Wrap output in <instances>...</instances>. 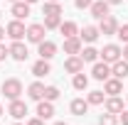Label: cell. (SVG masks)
I'll list each match as a JSON object with an SVG mask.
<instances>
[{
	"label": "cell",
	"instance_id": "cell-15",
	"mask_svg": "<svg viewBox=\"0 0 128 125\" xmlns=\"http://www.w3.org/2000/svg\"><path fill=\"white\" fill-rule=\"evenodd\" d=\"M12 15H15V20H25L30 15V2H25V0L12 2Z\"/></svg>",
	"mask_w": 128,
	"mask_h": 125
},
{
	"label": "cell",
	"instance_id": "cell-31",
	"mask_svg": "<svg viewBox=\"0 0 128 125\" xmlns=\"http://www.w3.org/2000/svg\"><path fill=\"white\" fill-rule=\"evenodd\" d=\"M91 2H94V0H74V5H76L79 10H89V7H91Z\"/></svg>",
	"mask_w": 128,
	"mask_h": 125
},
{
	"label": "cell",
	"instance_id": "cell-10",
	"mask_svg": "<svg viewBox=\"0 0 128 125\" xmlns=\"http://www.w3.org/2000/svg\"><path fill=\"white\" fill-rule=\"evenodd\" d=\"M27 54H30V52H27V47H25L20 39L10 44V57H12L15 62H25V59H27Z\"/></svg>",
	"mask_w": 128,
	"mask_h": 125
},
{
	"label": "cell",
	"instance_id": "cell-5",
	"mask_svg": "<svg viewBox=\"0 0 128 125\" xmlns=\"http://www.w3.org/2000/svg\"><path fill=\"white\" fill-rule=\"evenodd\" d=\"M5 32H8V37H10L12 42H17V39H22V37L27 34V30H25V25H22L20 20H12V22L8 25V30H5Z\"/></svg>",
	"mask_w": 128,
	"mask_h": 125
},
{
	"label": "cell",
	"instance_id": "cell-6",
	"mask_svg": "<svg viewBox=\"0 0 128 125\" xmlns=\"http://www.w3.org/2000/svg\"><path fill=\"white\" fill-rule=\"evenodd\" d=\"M108 2L106 0H94L91 2V7H89V12H91V17H96V20H104V17L108 15Z\"/></svg>",
	"mask_w": 128,
	"mask_h": 125
},
{
	"label": "cell",
	"instance_id": "cell-44",
	"mask_svg": "<svg viewBox=\"0 0 128 125\" xmlns=\"http://www.w3.org/2000/svg\"><path fill=\"white\" fill-rule=\"evenodd\" d=\"M0 15H2V12H0Z\"/></svg>",
	"mask_w": 128,
	"mask_h": 125
},
{
	"label": "cell",
	"instance_id": "cell-24",
	"mask_svg": "<svg viewBox=\"0 0 128 125\" xmlns=\"http://www.w3.org/2000/svg\"><path fill=\"white\" fill-rule=\"evenodd\" d=\"M59 25H62L59 15H44V27L47 30H59Z\"/></svg>",
	"mask_w": 128,
	"mask_h": 125
},
{
	"label": "cell",
	"instance_id": "cell-27",
	"mask_svg": "<svg viewBox=\"0 0 128 125\" xmlns=\"http://www.w3.org/2000/svg\"><path fill=\"white\" fill-rule=\"evenodd\" d=\"M57 98H59V88L57 86H44V101H52L54 103Z\"/></svg>",
	"mask_w": 128,
	"mask_h": 125
},
{
	"label": "cell",
	"instance_id": "cell-36",
	"mask_svg": "<svg viewBox=\"0 0 128 125\" xmlns=\"http://www.w3.org/2000/svg\"><path fill=\"white\" fill-rule=\"evenodd\" d=\"M108 5H118V2H123V0H106Z\"/></svg>",
	"mask_w": 128,
	"mask_h": 125
},
{
	"label": "cell",
	"instance_id": "cell-29",
	"mask_svg": "<svg viewBox=\"0 0 128 125\" xmlns=\"http://www.w3.org/2000/svg\"><path fill=\"white\" fill-rule=\"evenodd\" d=\"M98 125H118V118H116L113 113H104V115L98 118Z\"/></svg>",
	"mask_w": 128,
	"mask_h": 125
},
{
	"label": "cell",
	"instance_id": "cell-33",
	"mask_svg": "<svg viewBox=\"0 0 128 125\" xmlns=\"http://www.w3.org/2000/svg\"><path fill=\"white\" fill-rule=\"evenodd\" d=\"M8 54H10V47H5V44L0 42V62H2V59H5Z\"/></svg>",
	"mask_w": 128,
	"mask_h": 125
},
{
	"label": "cell",
	"instance_id": "cell-43",
	"mask_svg": "<svg viewBox=\"0 0 128 125\" xmlns=\"http://www.w3.org/2000/svg\"><path fill=\"white\" fill-rule=\"evenodd\" d=\"M10 2H17V0H10Z\"/></svg>",
	"mask_w": 128,
	"mask_h": 125
},
{
	"label": "cell",
	"instance_id": "cell-38",
	"mask_svg": "<svg viewBox=\"0 0 128 125\" xmlns=\"http://www.w3.org/2000/svg\"><path fill=\"white\" fill-rule=\"evenodd\" d=\"M25 2H30V5H34V2H40V0H25Z\"/></svg>",
	"mask_w": 128,
	"mask_h": 125
},
{
	"label": "cell",
	"instance_id": "cell-30",
	"mask_svg": "<svg viewBox=\"0 0 128 125\" xmlns=\"http://www.w3.org/2000/svg\"><path fill=\"white\" fill-rule=\"evenodd\" d=\"M116 34H118V39H121L123 44H128V25H118V32H116Z\"/></svg>",
	"mask_w": 128,
	"mask_h": 125
},
{
	"label": "cell",
	"instance_id": "cell-18",
	"mask_svg": "<svg viewBox=\"0 0 128 125\" xmlns=\"http://www.w3.org/2000/svg\"><path fill=\"white\" fill-rule=\"evenodd\" d=\"M123 110V101L118 98V96H111V98H106V113H113V115H118Z\"/></svg>",
	"mask_w": 128,
	"mask_h": 125
},
{
	"label": "cell",
	"instance_id": "cell-28",
	"mask_svg": "<svg viewBox=\"0 0 128 125\" xmlns=\"http://www.w3.org/2000/svg\"><path fill=\"white\" fill-rule=\"evenodd\" d=\"M86 101H89V106H101L104 103V91H91Z\"/></svg>",
	"mask_w": 128,
	"mask_h": 125
},
{
	"label": "cell",
	"instance_id": "cell-25",
	"mask_svg": "<svg viewBox=\"0 0 128 125\" xmlns=\"http://www.w3.org/2000/svg\"><path fill=\"white\" fill-rule=\"evenodd\" d=\"M98 54H101V52H96L94 47H86L84 52H79V57L84 59V62H96V59H98Z\"/></svg>",
	"mask_w": 128,
	"mask_h": 125
},
{
	"label": "cell",
	"instance_id": "cell-41",
	"mask_svg": "<svg viewBox=\"0 0 128 125\" xmlns=\"http://www.w3.org/2000/svg\"><path fill=\"white\" fill-rule=\"evenodd\" d=\"M0 115H2V106H0Z\"/></svg>",
	"mask_w": 128,
	"mask_h": 125
},
{
	"label": "cell",
	"instance_id": "cell-40",
	"mask_svg": "<svg viewBox=\"0 0 128 125\" xmlns=\"http://www.w3.org/2000/svg\"><path fill=\"white\" fill-rule=\"evenodd\" d=\"M49 2H59V0H49Z\"/></svg>",
	"mask_w": 128,
	"mask_h": 125
},
{
	"label": "cell",
	"instance_id": "cell-32",
	"mask_svg": "<svg viewBox=\"0 0 128 125\" xmlns=\"http://www.w3.org/2000/svg\"><path fill=\"white\" fill-rule=\"evenodd\" d=\"M118 123H121V125H128V110H121V113H118Z\"/></svg>",
	"mask_w": 128,
	"mask_h": 125
},
{
	"label": "cell",
	"instance_id": "cell-34",
	"mask_svg": "<svg viewBox=\"0 0 128 125\" xmlns=\"http://www.w3.org/2000/svg\"><path fill=\"white\" fill-rule=\"evenodd\" d=\"M27 125H44V120H42V118H32Z\"/></svg>",
	"mask_w": 128,
	"mask_h": 125
},
{
	"label": "cell",
	"instance_id": "cell-21",
	"mask_svg": "<svg viewBox=\"0 0 128 125\" xmlns=\"http://www.w3.org/2000/svg\"><path fill=\"white\" fill-rule=\"evenodd\" d=\"M27 93H30V98H32V101H42V98H44V83H40V81L30 83Z\"/></svg>",
	"mask_w": 128,
	"mask_h": 125
},
{
	"label": "cell",
	"instance_id": "cell-17",
	"mask_svg": "<svg viewBox=\"0 0 128 125\" xmlns=\"http://www.w3.org/2000/svg\"><path fill=\"white\" fill-rule=\"evenodd\" d=\"M98 34H101V32H98V27H94V25H89V27H84V30L79 32L81 42H89V44H91V42H96V39H98Z\"/></svg>",
	"mask_w": 128,
	"mask_h": 125
},
{
	"label": "cell",
	"instance_id": "cell-3",
	"mask_svg": "<svg viewBox=\"0 0 128 125\" xmlns=\"http://www.w3.org/2000/svg\"><path fill=\"white\" fill-rule=\"evenodd\" d=\"M44 32H47L44 25H30L25 37H27V42H32V44H40V42L44 39Z\"/></svg>",
	"mask_w": 128,
	"mask_h": 125
},
{
	"label": "cell",
	"instance_id": "cell-2",
	"mask_svg": "<svg viewBox=\"0 0 128 125\" xmlns=\"http://www.w3.org/2000/svg\"><path fill=\"white\" fill-rule=\"evenodd\" d=\"M101 57H104L106 64H113V62H118V59L123 57V49L118 47V44H106L104 52H101Z\"/></svg>",
	"mask_w": 128,
	"mask_h": 125
},
{
	"label": "cell",
	"instance_id": "cell-7",
	"mask_svg": "<svg viewBox=\"0 0 128 125\" xmlns=\"http://www.w3.org/2000/svg\"><path fill=\"white\" fill-rule=\"evenodd\" d=\"M101 25H98V32L101 34H116L118 32V22H116V17L113 15H106L104 20H98Z\"/></svg>",
	"mask_w": 128,
	"mask_h": 125
},
{
	"label": "cell",
	"instance_id": "cell-26",
	"mask_svg": "<svg viewBox=\"0 0 128 125\" xmlns=\"http://www.w3.org/2000/svg\"><path fill=\"white\" fill-rule=\"evenodd\" d=\"M44 15H62V5L59 2H44Z\"/></svg>",
	"mask_w": 128,
	"mask_h": 125
},
{
	"label": "cell",
	"instance_id": "cell-20",
	"mask_svg": "<svg viewBox=\"0 0 128 125\" xmlns=\"http://www.w3.org/2000/svg\"><path fill=\"white\" fill-rule=\"evenodd\" d=\"M49 71H52V66H49L47 59H40V62L32 64V74H34V76H47Z\"/></svg>",
	"mask_w": 128,
	"mask_h": 125
},
{
	"label": "cell",
	"instance_id": "cell-39",
	"mask_svg": "<svg viewBox=\"0 0 128 125\" xmlns=\"http://www.w3.org/2000/svg\"><path fill=\"white\" fill-rule=\"evenodd\" d=\"M54 125H66V123H62V120H59V123H54Z\"/></svg>",
	"mask_w": 128,
	"mask_h": 125
},
{
	"label": "cell",
	"instance_id": "cell-9",
	"mask_svg": "<svg viewBox=\"0 0 128 125\" xmlns=\"http://www.w3.org/2000/svg\"><path fill=\"white\" fill-rule=\"evenodd\" d=\"M64 69H66L69 74H79V71H84V59H81L79 54H72V57L64 62Z\"/></svg>",
	"mask_w": 128,
	"mask_h": 125
},
{
	"label": "cell",
	"instance_id": "cell-16",
	"mask_svg": "<svg viewBox=\"0 0 128 125\" xmlns=\"http://www.w3.org/2000/svg\"><path fill=\"white\" fill-rule=\"evenodd\" d=\"M64 52L72 57V54H79L81 52V37H66L64 39Z\"/></svg>",
	"mask_w": 128,
	"mask_h": 125
},
{
	"label": "cell",
	"instance_id": "cell-42",
	"mask_svg": "<svg viewBox=\"0 0 128 125\" xmlns=\"http://www.w3.org/2000/svg\"><path fill=\"white\" fill-rule=\"evenodd\" d=\"M12 125H22V123H12Z\"/></svg>",
	"mask_w": 128,
	"mask_h": 125
},
{
	"label": "cell",
	"instance_id": "cell-8",
	"mask_svg": "<svg viewBox=\"0 0 128 125\" xmlns=\"http://www.w3.org/2000/svg\"><path fill=\"white\" fill-rule=\"evenodd\" d=\"M123 91V83H121V78H116V76H108L106 81H104V93H108V96H118Z\"/></svg>",
	"mask_w": 128,
	"mask_h": 125
},
{
	"label": "cell",
	"instance_id": "cell-19",
	"mask_svg": "<svg viewBox=\"0 0 128 125\" xmlns=\"http://www.w3.org/2000/svg\"><path fill=\"white\" fill-rule=\"evenodd\" d=\"M69 110H72V115H84V113L89 110V101H84V98H74L72 106H69Z\"/></svg>",
	"mask_w": 128,
	"mask_h": 125
},
{
	"label": "cell",
	"instance_id": "cell-23",
	"mask_svg": "<svg viewBox=\"0 0 128 125\" xmlns=\"http://www.w3.org/2000/svg\"><path fill=\"white\" fill-rule=\"evenodd\" d=\"M72 83H74L76 91H84V88L89 86V76H84V71H79V74H74V81H72Z\"/></svg>",
	"mask_w": 128,
	"mask_h": 125
},
{
	"label": "cell",
	"instance_id": "cell-4",
	"mask_svg": "<svg viewBox=\"0 0 128 125\" xmlns=\"http://www.w3.org/2000/svg\"><path fill=\"white\" fill-rule=\"evenodd\" d=\"M91 76H94L96 81H106V78L111 76V64H106V62H94Z\"/></svg>",
	"mask_w": 128,
	"mask_h": 125
},
{
	"label": "cell",
	"instance_id": "cell-13",
	"mask_svg": "<svg viewBox=\"0 0 128 125\" xmlns=\"http://www.w3.org/2000/svg\"><path fill=\"white\" fill-rule=\"evenodd\" d=\"M8 113L12 115V118H25V113H27V103L25 101H20V98H15V101H10V108H8Z\"/></svg>",
	"mask_w": 128,
	"mask_h": 125
},
{
	"label": "cell",
	"instance_id": "cell-35",
	"mask_svg": "<svg viewBox=\"0 0 128 125\" xmlns=\"http://www.w3.org/2000/svg\"><path fill=\"white\" fill-rule=\"evenodd\" d=\"M123 59H126V62H128V44H126V47H123Z\"/></svg>",
	"mask_w": 128,
	"mask_h": 125
},
{
	"label": "cell",
	"instance_id": "cell-37",
	"mask_svg": "<svg viewBox=\"0 0 128 125\" xmlns=\"http://www.w3.org/2000/svg\"><path fill=\"white\" fill-rule=\"evenodd\" d=\"M2 37H5V30H2V27H0V42H2Z\"/></svg>",
	"mask_w": 128,
	"mask_h": 125
},
{
	"label": "cell",
	"instance_id": "cell-14",
	"mask_svg": "<svg viewBox=\"0 0 128 125\" xmlns=\"http://www.w3.org/2000/svg\"><path fill=\"white\" fill-rule=\"evenodd\" d=\"M111 74H113L116 78H121V81H123V78L128 76V62H126V59L113 62V64H111Z\"/></svg>",
	"mask_w": 128,
	"mask_h": 125
},
{
	"label": "cell",
	"instance_id": "cell-11",
	"mask_svg": "<svg viewBox=\"0 0 128 125\" xmlns=\"http://www.w3.org/2000/svg\"><path fill=\"white\" fill-rule=\"evenodd\" d=\"M54 115V106H52V101H37V118H42V120H49Z\"/></svg>",
	"mask_w": 128,
	"mask_h": 125
},
{
	"label": "cell",
	"instance_id": "cell-22",
	"mask_svg": "<svg viewBox=\"0 0 128 125\" xmlns=\"http://www.w3.org/2000/svg\"><path fill=\"white\" fill-rule=\"evenodd\" d=\"M59 32H62L64 39H66V37H76L79 34V27H76V22H62L59 25Z\"/></svg>",
	"mask_w": 128,
	"mask_h": 125
},
{
	"label": "cell",
	"instance_id": "cell-1",
	"mask_svg": "<svg viewBox=\"0 0 128 125\" xmlns=\"http://www.w3.org/2000/svg\"><path fill=\"white\" fill-rule=\"evenodd\" d=\"M0 91L5 93V98L15 101V98H20V93H22V81H20V78H5V83H2Z\"/></svg>",
	"mask_w": 128,
	"mask_h": 125
},
{
	"label": "cell",
	"instance_id": "cell-12",
	"mask_svg": "<svg viewBox=\"0 0 128 125\" xmlns=\"http://www.w3.org/2000/svg\"><path fill=\"white\" fill-rule=\"evenodd\" d=\"M37 47H40V59H47V62H49V59L57 54V44H54V42H49V39H42Z\"/></svg>",
	"mask_w": 128,
	"mask_h": 125
}]
</instances>
